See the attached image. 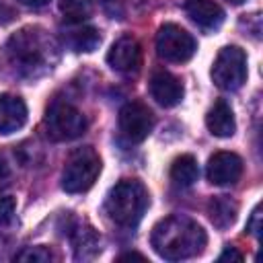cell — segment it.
Wrapping results in <instances>:
<instances>
[{
    "mask_svg": "<svg viewBox=\"0 0 263 263\" xmlns=\"http://www.w3.org/2000/svg\"><path fill=\"white\" fill-rule=\"evenodd\" d=\"M150 242L162 259L181 261L199 255L208 242V236L195 220L181 214H173L154 224Z\"/></svg>",
    "mask_w": 263,
    "mask_h": 263,
    "instance_id": "cell-1",
    "label": "cell"
},
{
    "mask_svg": "<svg viewBox=\"0 0 263 263\" xmlns=\"http://www.w3.org/2000/svg\"><path fill=\"white\" fill-rule=\"evenodd\" d=\"M6 53L18 74L37 76L43 70L51 68L53 43L45 35V31H41L37 27H25L8 39Z\"/></svg>",
    "mask_w": 263,
    "mask_h": 263,
    "instance_id": "cell-2",
    "label": "cell"
},
{
    "mask_svg": "<svg viewBox=\"0 0 263 263\" xmlns=\"http://www.w3.org/2000/svg\"><path fill=\"white\" fill-rule=\"evenodd\" d=\"M148 208V191L136 179H121L111 187L105 199V212L111 222L123 228H134Z\"/></svg>",
    "mask_w": 263,
    "mask_h": 263,
    "instance_id": "cell-3",
    "label": "cell"
},
{
    "mask_svg": "<svg viewBox=\"0 0 263 263\" xmlns=\"http://www.w3.org/2000/svg\"><path fill=\"white\" fill-rule=\"evenodd\" d=\"M101 173V158L92 146L70 152L62 171V189L66 193H82L90 189Z\"/></svg>",
    "mask_w": 263,
    "mask_h": 263,
    "instance_id": "cell-4",
    "label": "cell"
},
{
    "mask_svg": "<svg viewBox=\"0 0 263 263\" xmlns=\"http://www.w3.org/2000/svg\"><path fill=\"white\" fill-rule=\"evenodd\" d=\"M45 132L55 142H68L80 138L86 132V117L74 105L55 101L45 111Z\"/></svg>",
    "mask_w": 263,
    "mask_h": 263,
    "instance_id": "cell-5",
    "label": "cell"
},
{
    "mask_svg": "<svg viewBox=\"0 0 263 263\" xmlns=\"http://www.w3.org/2000/svg\"><path fill=\"white\" fill-rule=\"evenodd\" d=\"M212 80L222 90H238L247 80V55L238 45H226L212 64Z\"/></svg>",
    "mask_w": 263,
    "mask_h": 263,
    "instance_id": "cell-6",
    "label": "cell"
},
{
    "mask_svg": "<svg viewBox=\"0 0 263 263\" xmlns=\"http://www.w3.org/2000/svg\"><path fill=\"white\" fill-rule=\"evenodd\" d=\"M195 49H197V43L193 35L175 23L162 25L156 33V53L164 62L183 64L193 58Z\"/></svg>",
    "mask_w": 263,
    "mask_h": 263,
    "instance_id": "cell-7",
    "label": "cell"
},
{
    "mask_svg": "<svg viewBox=\"0 0 263 263\" xmlns=\"http://www.w3.org/2000/svg\"><path fill=\"white\" fill-rule=\"evenodd\" d=\"M152 127H154V115L144 103L132 101L119 109V132L129 144L144 142L152 132Z\"/></svg>",
    "mask_w": 263,
    "mask_h": 263,
    "instance_id": "cell-8",
    "label": "cell"
},
{
    "mask_svg": "<svg viewBox=\"0 0 263 263\" xmlns=\"http://www.w3.org/2000/svg\"><path fill=\"white\" fill-rule=\"evenodd\" d=\"M107 64L119 74H136L142 66V47H140V43L129 35L119 37L107 53Z\"/></svg>",
    "mask_w": 263,
    "mask_h": 263,
    "instance_id": "cell-9",
    "label": "cell"
},
{
    "mask_svg": "<svg viewBox=\"0 0 263 263\" xmlns=\"http://www.w3.org/2000/svg\"><path fill=\"white\" fill-rule=\"evenodd\" d=\"M205 175L214 185H234L242 175V158L234 152H216L208 160Z\"/></svg>",
    "mask_w": 263,
    "mask_h": 263,
    "instance_id": "cell-10",
    "label": "cell"
},
{
    "mask_svg": "<svg viewBox=\"0 0 263 263\" xmlns=\"http://www.w3.org/2000/svg\"><path fill=\"white\" fill-rule=\"evenodd\" d=\"M150 95L160 107H175L183 99V84L171 72H154L150 78Z\"/></svg>",
    "mask_w": 263,
    "mask_h": 263,
    "instance_id": "cell-11",
    "label": "cell"
},
{
    "mask_svg": "<svg viewBox=\"0 0 263 263\" xmlns=\"http://www.w3.org/2000/svg\"><path fill=\"white\" fill-rule=\"evenodd\" d=\"M187 16L203 31H216L224 23V10L214 0H185Z\"/></svg>",
    "mask_w": 263,
    "mask_h": 263,
    "instance_id": "cell-12",
    "label": "cell"
},
{
    "mask_svg": "<svg viewBox=\"0 0 263 263\" xmlns=\"http://www.w3.org/2000/svg\"><path fill=\"white\" fill-rule=\"evenodd\" d=\"M27 123V105L21 97L0 95V134H12Z\"/></svg>",
    "mask_w": 263,
    "mask_h": 263,
    "instance_id": "cell-13",
    "label": "cell"
},
{
    "mask_svg": "<svg viewBox=\"0 0 263 263\" xmlns=\"http://www.w3.org/2000/svg\"><path fill=\"white\" fill-rule=\"evenodd\" d=\"M70 238L76 259H92L101 251V238L97 230L86 222H74V226L70 228Z\"/></svg>",
    "mask_w": 263,
    "mask_h": 263,
    "instance_id": "cell-14",
    "label": "cell"
},
{
    "mask_svg": "<svg viewBox=\"0 0 263 263\" xmlns=\"http://www.w3.org/2000/svg\"><path fill=\"white\" fill-rule=\"evenodd\" d=\"M205 125L210 129L212 136L216 138H230L236 129V121H234V113L230 109V105L226 101H216L214 107L208 111L205 115Z\"/></svg>",
    "mask_w": 263,
    "mask_h": 263,
    "instance_id": "cell-15",
    "label": "cell"
},
{
    "mask_svg": "<svg viewBox=\"0 0 263 263\" xmlns=\"http://www.w3.org/2000/svg\"><path fill=\"white\" fill-rule=\"evenodd\" d=\"M208 214H210V220L212 224L218 228V230H226L230 228L234 222H236V216H238V203L230 197H224V195H216L212 197L210 205H208Z\"/></svg>",
    "mask_w": 263,
    "mask_h": 263,
    "instance_id": "cell-16",
    "label": "cell"
},
{
    "mask_svg": "<svg viewBox=\"0 0 263 263\" xmlns=\"http://www.w3.org/2000/svg\"><path fill=\"white\" fill-rule=\"evenodd\" d=\"M199 177V166H197V160L195 156L191 154H181L173 160L171 164V181L177 185V187H191Z\"/></svg>",
    "mask_w": 263,
    "mask_h": 263,
    "instance_id": "cell-17",
    "label": "cell"
},
{
    "mask_svg": "<svg viewBox=\"0 0 263 263\" xmlns=\"http://www.w3.org/2000/svg\"><path fill=\"white\" fill-rule=\"evenodd\" d=\"M66 43L74 51H95L101 43V35L95 27H76L66 31Z\"/></svg>",
    "mask_w": 263,
    "mask_h": 263,
    "instance_id": "cell-18",
    "label": "cell"
},
{
    "mask_svg": "<svg viewBox=\"0 0 263 263\" xmlns=\"http://www.w3.org/2000/svg\"><path fill=\"white\" fill-rule=\"evenodd\" d=\"M60 10L70 23H82L92 12L88 0H60Z\"/></svg>",
    "mask_w": 263,
    "mask_h": 263,
    "instance_id": "cell-19",
    "label": "cell"
},
{
    "mask_svg": "<svg viewBox=\"0 0 263 263\" xmlns=\"http://www.w3.org/2000/svg\"><path fill=\"white\" fill-rule=\"evenodd\" d=\"M14 259L25 263H47V261H53L55 255L45 247H27L21 253H16Z\"/></svg>",
    "mask_w": 263,
    "mask_h": 263,
    "instance_id": "cell-20",
    "label": "cell"
},
{
    "mask_svg": "<svg viewBox=\"0 0 263 263\" xmlns=\"http://www.w3.org/2000/svg\"><path fill=\"white\" fill-rule=\"evenodd\" d=\"M14 210H16V201H14V197H10V195L0 197V226L12 222V218H14Z\"/></svg>",
    "mask_w": 263,
    "mask_h": 263,
    "instance_id": "cell-21",
    "label": "cell"
},
{
    "mask_svg": "<svg viewBox=\"0 0 263 263\" xmlns=\"http://www.w3.org/2000/svg\"><path fill=\"white\" fill-rule=\"evenodd\" d=\"M103 10L109 12L113 18H121L123 16V0H99Z\"/></svg>",
    "mask_w": 263,
    "mask_h": 263,
    "instance_id": "cell-22",
    "label": "cell"
},
{
    "mask_svg": "<svg viewBox=\"0 0 263 263\" xmlns=\"http://www.w3.org/2000/svg\"><path fill=\"white\" fill-rule=\"evenodd\" d=\"M247 230H249L253 236L259 238V234H261V208H259V205L253 210V214H251V218H249V222H247Z\"/></svg>",
    "mask_w": 263,
    "mask_h": 263,
    "instance_id": "cell-23",
    "label": "cell"
},
{
    "mask_svg": "<svg viewBox=\"0 0 263 263\" xmlns=\"http://www.w3.org/2000/svg\"><path fill=\"white\" fill-rule=\"evenodd\" d=\"M8 181H10V168H8L6 158L0 154V193L4 191V187L8 185Z\"/></svg>",
    "mask_w": 263,
    "mask_h": 263,
    "instance_id": "cell-24",
    "label": "cell"
},
{
    "mask_svg": "<svg viewBox=\"0 0 263 263\" xmlns=\"http://www.w3.org/2000/svg\"><path fill=\"white\" fill-rule=\"evenodd\" d=\"M220 261H242V253H238L234 247H226L222 253H220V257H218Z\"/></svg>",
    "mask_w": 263,
    "mask_h": 263,
    "instance_id": "cell-25",
    "label": "cell"
},
{
    "mask_svg": "<svg viewBox=\"0 0 263 263\" xmlns=\"http://www.w3.org/2000/svg\"><path fill=\"white\" fill-rule=\"evenodd\" d=\"M21 4H25V6H33V8H39V6H45L49 0H18Z\"/></svg>",
    "mask_w": 263,
    "mask_h": 263,
    "instance_id": "cell-26",
    "label": "cell"
},
{
    "mask_svg": "<svg viewBox=\"0 0 263 263\" xmlns=\"http://www.w3.org/2000/svg\"><path fill=\"white\" fill-rule=\"evenodd\" d=\"M129 259L146 261V257H144V255H140V253H125V255H121V257H119V261H129Z\"/></svg>",
    "mask_w": 263,
    "mask_h": 263,
    "instance_id": "cell-27",
    "label": "cell"
},
{
    "mask_svg": "<svg viewBox=\"0 0 263 263\" xmlns=\"http://www.w3.org/2000/svg\"><path fill=\"white\" fill-rule=\"evenodd\" d=\"M230 4H242V2H247V0H228Z\"/></svg>",
    "mask_w": 263,
    "mask_h": 263,
    "instance_id": "cell-28",
    "label": "cell"
}]
</instances>
